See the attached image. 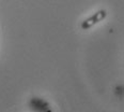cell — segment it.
<instances>
[{
    "instance_id": "obj_1",
    "label": "cell",
    "mask_w": 124,
    "mask_h": 112,
    "mask_svg": "<svg viewBox=\"0 0 124 112\" xmlns=\"http://www.w3.org/2000/svg\"><path fill=\"white\" fill-rule=\"evenodd\" d=\"M106 14H107V13H106L105 10H101V11L96 12L94 15H92L90 19H88V20H85V22H82V24H81L82 29H88V28L92 27L93 25H95L96 23L103 20L106 17Z\"/></svg>"
},
{
    "instance_id": "obj_2",
    "label": "cell",
    "mask_w": 124,
    "mask_h": 112,
    "mask_svg": "<svg viewBox=\"0 0 124 112\" xmlns=\"http://www.w3.org/2000/svg\"><path fill=\"white\" fill-rule=\"evenodd\" d=\"M30 106L32 107L33 110H37L39 112H49L47 102L39 99V98H33L30 102Z\"/></svg>"
}]
</instances>
